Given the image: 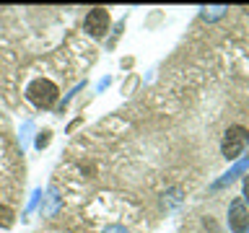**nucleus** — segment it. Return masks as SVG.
<instances>
[{"instance_id": "f257e3e1", "label": "nucleus", "mask_w": 249, "mask_h": 233, "mask_svg": "<svg viewBox=\"0 0 249 233\" xmlns=\"http://www.w3.org/2000/svg\"><path fill=\"white\" fill-rule=\"evenodd\" d=\"M249 145V130L241 127V124H231L229 130L223 132V140H221V155L226 161H236L244 148Z\"/></svg>"}, {"instance_id": "f03ea898", "label": "nucleus", "mask_w": 249, "mask_h": 233, "mask_svg": "<svg viewBox=\"0 0 249 233\" xmlns=\"http://www.w3.org/2000/svg\"><path fill=\"white\" fill-rule=\"evenodd\" d=\"M57 85L52 81H47V78H36V81L29 83L26 88V99L31 101L34 106H42V109H50L54 101H57Z\"/></svg>"}, {"instance_id": "7ed1b4c3", "label": "nucleus", "mask_w": 249, "mask_h": 233, "mask_svg": "<svg viewBox=\"0 0 249 233\" xmlns=\"http://www.w3.org/2000/svg\"><path fill=\"white\" fill-rule=\"evenodd\" d=\"M229 228L233 233H249V207L241 197H236L229 207Z\"/></svg>"}, {"instance_id": "20e7f679", "label": "nucleus", "mask_w": 249, "mask_h": 233, "mask_svg": "<svg viewBox=\"0 0 249 233\" xmlns=\"http://www.w3.org/2000/svg\"><path fill=\"white\" fill-rule=\"evenodd\" d=\"M83 23H86V31H89L93 39H101L109 31V13L104 8H91Z\"/></svg>"}, {"instance_id": "39448f33", "label": "nucleus", "mask_w": 249, "mask_h": 233, "mask_svg": "<svg viewBox=\"0 0 249 233\" xmlns=\"http://www.w3.org/2000/svg\"><path fill=\"white\" fill-rule=\"evenodd\" d=\"M247 168H249V158H247V161H241V163H236V166H233V168H231V171H229V174H226V176H223V179H221V182H218L215 186H223V184H231V182H233V179H236L239 174H244V171H247Z\"/></svg>"}, {"instance_id": "423d86ee", "label": "nucleus", "mask_w": 249, "mask_h": 233, "mask_svg": "<svg viewBox=\"0 0 249 233\" xmlns=\"http://www.w3.org/2000/svg\"><path fill=\"white\" fill-rule=\"evenodd\" d=\"M0 225L3 228H11L13 225V210L11 207H0Z\"/></svg>"}, {"instance_id": "0eeeda50", "label": "nucleus", "mask_w": 249, "mask_h": 233, "mask_svg": "<svg viewBox=\"0 0 249 233\" xmlns=\"http://www.w3.org/2000/svg\"><path fill=\"white\" fill-rule=\"evenodd\" d=\"M50 135H52L50 130L39 132V137H36V148H47V145H50Z\"/></svg>"}, {"instance_id": "6e6552de", "label": "nucleus", "mask_w": 249, "mask_h": 233, "mask_svg": "<svg viewBox=\"0 0 249 233\" xmlns=\"http://www.w3.org/2000/svg\"><path fill=\"white\" fill-rule=\"evenodd\" d=\"M104 233H127V231L122 225H109V228H104Z\"/></svg>"}, {"instance_id": "1a4fd4ad", "label": "nucleus", "mask_w": 249, "mask_h": 233, "mask_svg": "<svg viewBox=\"0 0 249 233\" xmlns=\"http://www.w3.org/2000/svg\"><path fill=\"white\" fill-rule=\"evenodd\" d=\"M249 205V176H244V197H241Z\"/></svg>"}]
</instances>
